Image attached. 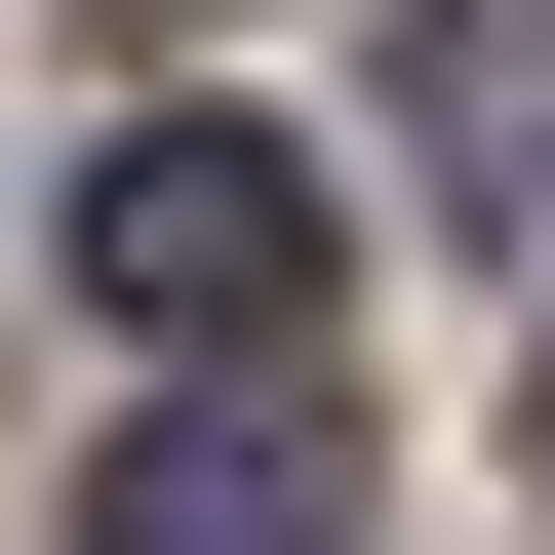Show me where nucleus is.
Masks as SVG:
<instances>
[{
    "label": "nucleus",
    "instance_id": "nucleus-1",
    "mask_svg": "<svg viewBox=\"0 0 555 555\" xmlns=\"http://www.w3.org/2000/svg\"><path fill=\"white\" fill-rule=\"evenodd\" d=\"M80 278H119V358H278V318H318V159H278V119H119Z\"/></svg>",
    "mask_w": 555,
    "mask_h": 555
},
{
    "label": "nucleus",
    "instance_id": "nucleus-2",
    "mask_svg": "<svg viewBox=\"0 0 555 555\" xmlns=\"http://www.w3.org/2000/svg\"><path fill=\"white\" fill-rule=\"evenodd\" d=\"M80 555H358V437H318L278 358H198V397L80 437Z\"/></svg>",
    "mask_w": 555,
    "mask_h": 555
},
{
    "label": "nucleus",
    "instance_id": "nucleus-3",
    "mask_svg": "<svg viewBox=\"0 0 555 555\" xmlns=\"http://www.w3.org/2000/svg\"><path fill=\"white\" fill-rule=\"evenodd\" d=\"M437 198L555 238V0H437Z\"/></svg>",
    "mask_w": 555,
    "mask_h": 555
}]
</instances>
